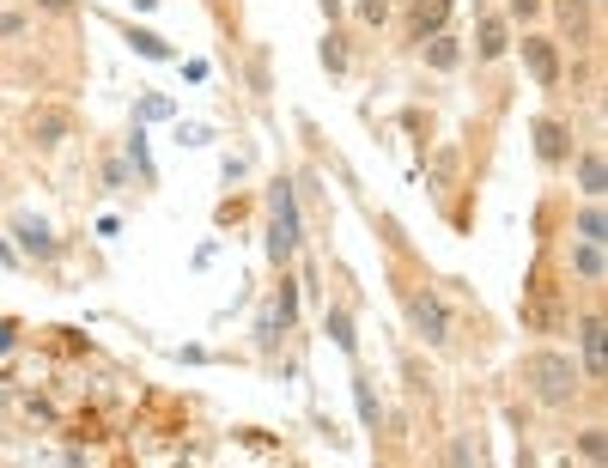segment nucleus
Listing matches in <instances>:
<instances>
[{"label": "nucleus", "instance_id": "7ed1b4c3", "mask_svg": "<svg viewBox=\"0 0 608 468\" xmlns=\"http://www.w3.org/2000/svg\"><path fill=\"white\" fill-rule=\"evenodd\" d=\"M402 304H408V323H414V335L426 347H450V310H444V298L432 286H408Z\"/></svg>", "mask_w": 608, "mask_h": 468}, {"label": "nucleus", "instance_id": "5701e85b", "mask_svg": "<svg viewBox=\"0 0 608 468\" xmlns=\"http://www.w3.org/2000/svg\"><path fill=\"white\" fill-rule=\"evenodd\" d=\"M450 468H481V444H475L469 432L450 438Z\"/></svg>", "mask_w": 608, "mask_h": 468}, {"label": "nucleus", "instance_id": "0eeeda50", "mask_svg": "<svg viewBox=\"0 0 608 468\" xmlns=\"http://www.w3.org/2000/svg\"><path fill=\"white\" fill-rule=\"evenodd\" d=\"M529 134H536V159H542V171H560L566 159H572V122H560V116H536L529 122Z\"/></svg>", "mask_w": 608, "mask_h": 468}, {"label": "nucleus", "instance_id": "1a4fd4ad", "mask_svg": "<svg viewBox=\"0 0 608 468\" xmlns=\"http://www.w3.org/2000/svg\"><path fill=\"white\" fill-rule=\"evenodd\" d=\"M602 335H608L602 310H584L578 317V371H584V383H602Z\"/></svg>", "mask_w": 608, "mask_h": 468}, {"label": "nucleus", "instance_id": "a878e982", "mask_svg": "<svg viewBox=\"0 0 608 468\" xmlns=\"http://www.w3.org/2000/svg\"><path fill=\"white\" fill-rule=\"evenodd\" d=\"M390 7H396V0H359V25H390Z\"/></svg>", "mask_w": 608, "mask_h": 468}, {"label": "nucleus", "instance_id": "20e7f679", "mask_svg": "<svg viewBox=\"0 0 608 468\" xmlns=\"http://www.w3.org/2000/svg\"><path fill=\"white\" fill-rule=\"evenodd\" d=\"M517 317H523V329H536V335H554L560 329V317H566V298H560V286H548L542 274L523 286V304H517Z\"/></svg>", "mask_w": 608, "mask_h": 468}, {"label": "nucleus", "instance_id": "4468645a", "mask_svg": "<svg viewBox=\"0 0 608 468\" xmlns=\"http://www.w3.org/2000/svg\"><path fill=\"white\" fill-rule=\"evenodd\" d=\"M353 408H359V426H365V432L384 426V396H377V377H371L365 365H353Z\"/></svg>", "mask_w": 608, "mask_h": 468}, {"label": "nucleus", "instance_id": "f03ea898", "mask_svg": "<svg viewBox=\"0 0 608 468\" xmlns=\"http://www.w3.org/2000/svg\"><path fill=\"white\" fill-rule=\"evenodd\" d=\"M262 201H268V262L286 274V268L298 262V250H304V219H298V189H292V177H274Z\"/></svg>", "mask_w": 608, "mask_h": 468}, {"label": "nucleus", "instance_id": "bb28decb", "mask_svg": "<svg viewBox=\"0 0 608 468\" xmlns=\"http://www.w3.org/2000/svg\"><path fill=\"white\" fill-rule=\"evenodd\" d=\"M134 49H140L146 61H171V43H165V37H152V31H134Z\"/></svg>", "mask_w": 608, "mask_h": 468}, {"label": "nucleus", "instance_id": "7c9ffc66", "mask_svg": "<svg viewBox=\"0 0 608 468\" xmlns=\"http://www.w3.org/2000/svg\"><path fill=\"white\" fill-rule=\"evenodd\" d=\"M0 268H19V250H13L7 238H0Z\"/></svg>", "mask_w": 608, "mask_h": 468}, {"label": "nucleus", "instance_id": "6ab92c4d", "mask_svg": "<svg viewBox=\"0 0 608 468\" xmlns=\"http://www.w3.org/2000/svg\"><path fill=\"white\" fill-rule=\"evenodd\" d=\"M572 238H584V244H602V238H608V219H602V201H584V207L572 213Z\"/></svg>", "mask_w": 608, "mask_h": 468}, {"label": "nucleus", "instance_id": "412c9836", "mask_svg": "<svg viewBox=\"0 0 608 468\" xmlns=\"http://www.w3.org/2000/svg\"><path fill=\"white\" fill-rule=\"evenodd\" d=\"M323 67L335 73V80L353 67V55H347V37H341V31H329V37H323Z\"/></svg>", "mask_w": 608, "mask_h": 468}, {"label": "nucleus", "instance_id": "393cba45", "mask_svg": "<svg viewBox=\"0 0 608 468\" xmlns=\"http://www.w3.org/2000/svg\"><path fill=\"white\" fill-rule=\"evenodd\" d=\"M250 92H256V98L274 92V86H268V49H250Z\"/></svg>", "mask_w": 608, "mask_h": 468}, {"label": "nucleus", "instance_id": "f3484780", "mask_svg": "<svg viewBox=\"0 0 608 468\" xmlns=\"http://www.w3.org/2000/svg\"><path fill=\"white\" fill-rule=\"evenodd\" d=\"M420 61H426L432 73H456V67H463V43H456L450 31H438V37L420 43Z\"/></svg>", "mask_w": 608, "mask_h": 468}, {"label": "nucleus", "instance_id": "dca6fc26", "mask_svg": "<svg viewBox=\"0 0 608 468\" xmlns=\"http://www.w3.org/2000/svg\"><path fill=\"white\" fill-rule=\"evenodd\" d=\"M323 335L359 365V335H353V310H347V304H329V310H323Z\"/></svg>", "mask_w": 608, "mask_h": 468}, {"label": "nucleus", "instance_id": "f257e3e1", "mask_svg": "<svg viewBox=\"0 0 608 468\" xmlns=\"http://www.w3.org/2000/svg\"><path fill=\"white\" fill-rule=\"evenodd\" d=\"M517 383H523L542 408H554V414L584 396V371H578V359H572L566 347H529L523 365H517Z\"/></svg>", "mask_w": 608, "mask_h": 468}, {"label": "nucleus", "instance_id": "c756f323", "mask_svg": "<svg viewBox=\"0 0 608 468\" xmlns=\"http://www.w3.org/2000/svg\"><path fill=\"white\" fill-rule=\"evenodd\" d=\"M177 140H183V146H207L213 134H207V128H177Z\"/></svg>", "mask_w": 608, "mask_h": 468}, {"label": "nucleus", "instance_id": "39448f33", "mask_svg": "<svg viewBox=\"0 0 608 468\" xmlns=\"http://www.w3.org/2000/svg\"><path fill=\"white\" fill-rule=\"evenodd\" d=\"M511 49L523 55L529 80H536L542 92H554V86H560V37H548V31H523V37H517Z\"/></svg>", "mask_w": 608, "mask_h": 468}, {"label": "nucleus", "instance_id": "9d476101", "mask_svg": "<svg viewBox=\"0 0 608 468\" xmlns=\"http://www.w3.org/2000/svg\"><path fill=\"white\" fill-rule=\"evenodd\" d=\"M566 274L578 280V286H602L608 280V256H602V244H584V238H572V250H566Z\"/></svg>", "mask_w": 608, "mask_h": 468}, {"label": "nucleus", "instance_id": "ddd939ff", "mask_svg": "<svg viewBox=\"0 0 608 468\" xmlns=\"http://www.w3.org/2000/svg\"><path fill=\"white\" fill-rule=\"evenodd\" d=\"M450 7L456 0H414L408 7V43H426V37L450 31Z\"/></svg>", "mask_w": 608, "mask_h": 468}, {"label": "nucleus", "instance_id": "423d86ee", "mask_svg": "<svg viewBox=\"0 0 608 468\" xmlns=\"http://www.w3.org/2000/svg\"><path fill=\"white\" fill-rule=\"evenodd\" d=\"M13 250H19V262H55L61 256V238L49 231V219L13 213Z\"/></svg>", "mask_w": 608, "mask_h": 468}, {"label": "nucleus", "instance_id": "aec40b11", "mask_svg": "<svg viewBox=\"0 0 608 468\" xmlns=\"http://www.w3.org/2000/svg\"><path fill=\"white\" fill-rule=\"evenodd\" d=\"M128 165H134V177H140V183H159V171H152V152H146V128H134V134H128Z\"/></svg>", "mask_w": 608, "mask_h": 468}, {"label": "nucleus", "instance_id": "2f4dec72", "mask_svg": "<svg viewBox=\"0 0 608 468\" xmlns=\"http://www.w3.org/2000/svg\"><path fill=\"white\" fill-rule=\"evenodd\" d=\"M0 353H13V323H0Z\"/></svg>", "mask_w": 608, "mask_h": 468}, {"label": "nucleus", "instance_id": "2eb2a0df", "mask_svg": "<svg viewBox=\"0 0 608 468\" xmlns=\"http://www.w3.org/2000/svg\"><path fill=\"white\" fill-rule=\"evenodd\" d=\"M505 55H511V25H505L499 13H487L481 31H475V61L487 67V61H505Z\"/></svg>", "mask_w": 608, "mask_h": 468}, {"label": "nucleus", "instance_id": "a211bd4d", "mask_svg": "<svg viewBox=\"0 0 608 468\" xmlns=\"http://www.w3.org/2000/svg\"><path fill=\"white\" fill-rule=\"evenodd\" d=\"M268 317L280 323V335L298 323V280H292V274H280V286H274V298H268Z\"/></svg>", "mask_w": 608, "mask_h": 468}, {"label": "nucleus", "instance_id": "6e6552de", "mask_svg": "<svg viewBox=\"0 0 608 468\" xmlns=\"http://www.w3.org/2000/svg\"><path fill=\"white\" fill-rule=\"evenodd\" d=\"M25 134H31V146L55 152L61 140H73V110H61V104H37V110L25 116Z\"/></svg>", "mask_w": 608, "mask_h": 468}, {"label": "nucleus", "instance_id": "b1692460", "mask_svg": "<svg viewBox=\"0 0 608 468\" xmlns=\"http://www.w3.org/2000/svg\"><path fill=\"white\" fill-rule=\"evenodd\" d=\"M542 13H548V0H505L499 19H505V25H529V19H542Z\"/></svg>", "mask_w": 608, "mask_h": 468}, {"label": "nucleus", "instance_id": "f704fd0d", "mask_svg": "<svg viewBox=\"0 0 608 468\" xmlns=\"http://www.w3.org/2000/svg\"><path fill=\"white\" fill-rule=\"evenodd\" d=\"M134 7H140V13H146V7H159V0H134Z\"/></svg>", "mask_w": 608, "mask_h": 468}, {"label": "nucleus", "instance_id": "f8f14e48", "mask_svg": "<svg viewBox=\"0 0 608 468\" xmlns=\"http://www.w3.org/2000/svg\"><path fill=\"white\" fill-rule=\"evenodd\" d=\"M548 7H554V19L572 31V43H578V49H590V43H596V0H548Z\"/></svg>", "mask_w": 608, "mask_h": 468}, {"label": "nucleus", "instance_id": "cd10ccee", "mask_svg": "<svg viewBox=\"0 0 608 468\" xmlns=\"http://www.w3.org/2000/svg\"><path fill=\"white\" fill-rule=\"evenodd\" d=\"M25 31H31L25 13H0V43H13V37H25Z\"/></svg>", "mask_w": 608, "mask_h": 468}, {"label": "nucleus", "instance_id": "9b49d317", "mask_svg": "<svg viewBox=\"0 0 608 468\" xmlns=\"http://www.w3.org/2000/svg\"><path fill=\"white\" fill-rule=\"evenodd\" d=\"M566 165H572V177H578V195H584V201H602V189H608V165H602V146H578Z\"/></svg>", "mask_w": 608, "mask_h": 468}, {"label": "nucleus", "instance_id": "c85d7f7f", "mask_svg": "<svg viewBox=\"0 0 608 468\" xmlns=\"http://www.w3.org/2000/svg\"><path fill=\"white\" fill-rule=\"evenodd\" d=\"M104 189H128V165L122 159H104Z\"/></svg>", "mask_w": 608, "mask_h": 468}, {"label": "nucleus", "instance_id": "4be33fe9", "mask_svg": "<svg viewBox=\"0 0 608 468\" xmlns=\"http://www.w3.org/2000/svg\"><path fill=\"white\" fill-rule=\"evenodd\" d=\"M578 456H584L590 468H602V456H608V438H602V426H584V432H578Z\"/></svg>", "mask_w": 608, "mask_h": 468}, {"label": "nucleus", "instance_id": "473e14b6", "mask_svg": "<svg viewBox=\"0 0 608 468\" xmlns=\"http://www.w3.org/2000/svg\"><path fill=\"white\" fill-rule=\"evenodd\" d=\"M37 7H43V13H67V0H37Z\"/></svg>", "mask_w": 608, "mask_h": 468}, {"label": "nucleus", "instance_id": "72a5a7b5", "mask_svg": "<svg viewBox=\"0 0 608 468\" xmlns=\"http://www.w3.org/2000/svg\"><path fill=\"white\" fill-rule=\"evenodd\" d=\"M323 19H341V0H323Z\"/></svg>", "mask_w": 608, "mask_h": 468}]
</instances>
